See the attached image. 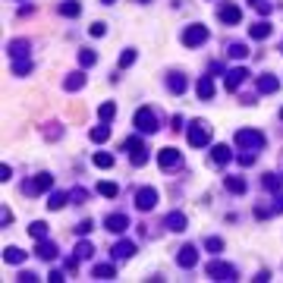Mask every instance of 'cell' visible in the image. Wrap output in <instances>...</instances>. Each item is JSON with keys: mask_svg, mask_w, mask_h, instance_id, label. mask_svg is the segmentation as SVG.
Masks as SVG:
<instances>
[{"mask_svg": "<svg viewBox=\"0 0 283 283\" xmlns=\"http://www.w3.org/2000/svg\"><path fill=\"white\" fill-rule=\"evenodd\" d=\"M236 145L245 148V151H258V148L264 145V136L255 132V129H239V132H236Z\"/></svg>", "mask_w": 283, "mask_h": 283, "instance_id": "obj_1", "label": "cell"}, {"mask_svg": "<svg viewBox=\"0 0 283 283\" xmlns=\"http://www.w3.org/2000/svg\"><path fill=\"white\" fill-rule=\"evenodd\" d=\"M208 41V28L205 25H189L183 32V44H189V47H195V44H202Z\"/></svg>", "mask_w": 283, "mask_h": 283, "instance_id": "obj_2", "label": "cell"}, {"mask_svg": "<svg viewBox=\"0 0 283 283\" xmlns=\"http://www.w3.org/2000/svg\"><path fill=\"white\" fill-rule=\"evenodd\" d=\"M136 126H139L142 132H154V129H158V120H154L151 107H142L139 114H136Z\"/></svg>", "mask_w": 283, "mask_h": 283, "instance_id": "obj_3", "label": "cell"}, {"mask_svg": "<svg viewBox=\"0 0 283 283\" xmlns=\"http://www.w3.org/2000/svg\"><path fill=\"white\" fill-rule=\"evenodd\" d=\"M208 274H211V280H233L236 277V271L223 261H211L208 264Z\"/></svg>", "mask_w": 283, "mask_h": 283, "instance_id": "obj_4", "label": "cell"}, {"mask_svg": "<svg viewBox=\"0 0 283 283\" xmlns=\"http://www.w3.org/2000/svg\"><path fill=\"white\" fill-rule=\"evenodd\" d=\"M189 145H195V148H202V145H208V126H205L202 120L189 126Z\"/></svg>", "mask_w": 283, "mask_h": 283, "instance_id": "obj_5", "label": "cell"}, {"mask_svg": "<svg viewBox=\"0 0 283 283\" xmlns=\"http://www.w3.org/2000/svg\"><path fill=\"white\" fill-rule=\"evenodd\" d=\"M154 202H158V192H154V189H142V192H136V205L142 208V211H151Z\"/></svg>", "mask_w": 283, "mask_h": 283, "instance_id": "obj_6", "label": "cell"}, {"mask_svg": "<svg viewBox=\"0 0 283 283\" xmlns=\"http://www.w3.org/2000/svg\"><path fill=\"white\" fill-rule=\"evenodd\" d=\"M158 164H161V167H176V164H180V151H173V148H164V151L158 154Z\"/></svg>", "mask_w": 283, "mask_h": 283, "instance_id": "obj_7", "label": "cell"}, {"mask_svg": "<svg viewBox=\"0 0 283 283\" xmlns=\"http://www.w3.org/2000/svg\"><path fill=\"white\" fill-rule=\"evenodd\" d=\"M245 76H249V72H245L242 66H236V70H230V72H227V88H230V92H233L236 85H242V79H245Z\"/></svg>", "mask_w": 283, "mask_h": 283, "instance_id": "obj_8", "label": "cell"}, {"mask_svg": "<svg viewBox=\"0 0 283 283\" xmlns=\"http://www.w3.org/2000/svg\"><path fill=\"white\" fill-rule=\"evenodd\" d=\"M198 261V252L192 249V245H186V249H180V267H192Z\"/></svg>", "mask_w": 283, "mask_h": 283, "instance_id": "obj_9", "label": "cell"}, {"mask_svg": "<svg viewBox=\"0 0 283 283\" xmlns=\"http://www.w3.org/2000/svg\"><path fill=\"white\" fill-rule=\"evenodd\" d=\"M220 19L230 22V25H236V22L242 19V10H239V6H223V10H220Z\"/></svg>", "mask_w": 283, "mask_h": 283, "instance_id": "obj_10", "label": "cell"}, {"mask_svg": "<svg viewBox=\"0 0 283 283\" xmlns=\"http://www.w3.org/2000/svg\"><path fill=\"white\" fill-rule=\"evenodd\" d=\"M25 189H28V192H47V189H50V176H47V173L35 176V183H28Z\"/></svg>", "mask_w": 283, "mask_h": 283, "instance_id": "obj_11", "label": "cell"}, {"mask_svg": "<svg viewBox=\"0 0 283 283\" xmlns=\"http://www.w3.org/2000/svg\"><path fill=\"white\" fill-rule=\"evenodd\" d=\"M82 85H85V76H82V72H72V76L63 82V88H66V92H79Z\"/></svg>", "mask_w": 283, "mask_h": 283, "instance_id": "obj_12", "label": "cell"}, {"mask_svg": "<svg viewBox=\"0 0 283 283\" xmlns=\"http://www.w3.org/2000/svg\"><path fill=\"white\" fill-rule=\"evenodd\" d=\"M107 230H110V233H123V230H126V217H123V214H117V217L110 214V217H107Z\"/></svg>", "mask_w": 283, "mask_h": 283, "instance_id": "obj_13", "label": "cell"}, {"mask_svg": "<svg viewBox=\"0 0 283 283\" xmlns=\"http://www.w3.org/2000/svg\"><path fill=\"white\" fill-rule=\"evenodd\" d=\"M22 258H25V255H22V249H13V245L3 252V261L6 264H22Z\"/></svg>", "mask_w": 283, "mask_h": 283, "instance_id": "obj_14", "label": "cell"}, {"mask_svg": "<svg viewBox=\"0 0 283 283\" xmlns=\"http://www.w3.org/2000/svg\"><path fill=\"white\" fill-rule=\"evenodd\" d=\"M94 277H98V280H114V277H117L114 264H101V267H94Z\"/></svg>", "mask_w": 283, "mask_h": 283, "instance_id": "obj_15", "label": "cell"}, {"mask_svg": "<svg viewBox=\"0 0 283 283\" xmlns=\"http://www.w3.org/2000/svg\"><path fill=\"white\" fill-rule=\"evenodd\" d=\"M66 198H70L66 192H54V195H50V202H47V208H50V211H60V208L66 205Z\"/></svg>", "mask_w": 283, "mask_h": 283, "instance_id": "obj_16", "label": "cell"}, {"mask_svg": "<svg viewBox=\"0 0 283 283\" xmlns=\"http://www.w3.org/2000/svg\"><path fill=\"white\" fill-rule=\"evenodd\" d=\"M211 161L214 164H227L230 161V148L227 145H217V148H214V154H211Z\"/></svg>", "mask_w": 283, "mask_h": 283, "instance_id": "obj_17", "label": "cell"}, {"mask_svg": "<svg viewBox=\"0 0 283 283\" xmlns=\"http://www.w3.org/2000/svg\"><path fill=\"white\" fill-rule=\"evenodd\" d=\"M211 94H214V82L211 79H202V82H198V98H211Z\"/></svg>", "mask_w": 283, "mask_h": 283, "instance_id": "obj_18", "label": "cell"}, {"mask_svg": "<svg viewBox=\"0 0 283 283\" xmlns=\"http://www.w3.org/2000/svg\"><path fill=\"white\" fill-rule=\"evenodd\" d=\"M267 35H271V25H267V22H255V25H252V38H267Z\"/></svg>", "mask_w": 283, "mask_h": 283, "instance_id": "obj_19", "label": "cell"}, {"mask_svg": "<svg viewBox=\"0 0 283 283\" xmlns=\"http://www.w3.org/2000/svg\"><path fill=\"white\" fill-rule=\"evenodd\" d=\"M28 233H32V239H44V236H47V223H32V227H28Z\"/></svg>", "mask_w": 283, "mask_h": 283, "instance_id": "obj_20", "label": "cell"}, {"mask_svg": "<svg viewBox=\"0 0 283 283\" xmlns=\"http://www.w3.org/2000/svg\"><path fill=\"white\" fill-rule=\"evenodd\" d=\"M98 192H101V195H107V198H117V192H120V189H117V183H101Z\"/></svg>", "mask_w": 283, "mask_h": 283, "instance_id": "obj_21", "label": "cell"}, {"mask_svg": "<svg viewBox=\"0 0 283 283\" xmlns=\"http://www.w3.org/2000/svg\"><path fill=\"white\" fill-rule=\"evenodd\" d=\"M167 227H170V230H183V227H186V217H183V214H170V217H167Z\"/></svg>", "mask_w": 283, "mask_h": 283, "instance_id": "obj_22", "label": "cell"}, {"mask_svg": "<svg viewBox=\"0 0 283 283\" xmlns=\"http://www.w3.org/2000/svg\"><path fill=\"white\" fill-rule=\"evenodd\" d=\"M230 57L242 60V57H249V47H245V44H230Z\"/></svg>", "mask_w": 283, "mask_h": 283, "instance_id": "obj_23", "label": "cell"}, {"mask_svg": "<svg viewBox=\"0 0 283 283\" xmlns=\"http://www.w3.org/2000/svg\"><path fill=\"white\" fill-rule=\"evenodd\" d=\"M110 136V126H98V129H92V142H104V139H107Z\"/></svg>", "mask_w": 283, "mask_h": 283, "instance_id": "obj_24", "label": "cell"}, {"mask_svg": "<svg viewBox=\"0 0 283 283\" xmlns=\"http://www.w3.org/2000/svg\"><path fill=\"white\" fill-rule=\"evenodd\" d=\"M79 10H82V6L76 3V0H70V3H63V6H60L63 16H79Z\"/></svg>", "mask_w": 283, "mask_h": 283, "instance_id": "obj_25", "label": "cell"}, {"mask_svg": "<svg viewBox=\"0 0 283 283\" xmlns=\"http://www.w3.org/2000/svg\"><path fill=\"white\" fill-rule=\"evenodd\" d=\"M38 255H41V258H47V261H50V258L57 255V249H54L50 242H41V245H38Z\"/></svg>", "mask_w": 283, "mask_h": 283, "instance_id": "obj_26", "label": "cell"}, {"mask_svg": "<svg viewBox=\"0 0 283 283\" xmlns=\"http://www.w3.org/2000/svg\"><path fill=\"white\" fill-rule=\"evenodd\" d=\"M227 189H230V192H245V183L236 180V176H227Z\"/></svg>", "mask_w": 283, "mask_h": 283, "instance_id": "obj_27", "label": "cell"}, {"mask_svg": "<svg viewBox=\"0 0 283 283\" xmlns=\"http://www.w3.org/2000/svg\"><path fill=\"white\" fill-rule=\"evenodd\" d=\"M258 88H261V92H267V94H271V92H277V79H261V82H258Z\"/></svg>", "mask_w": 283, "mask_h": 283, "instance_id": "obj_28", "label": "cell"}, {"mask_svg": "<svg viewBox=\"0 0 283 283\" xmlns=\"http://www.w3.org/2000/svg\"><path fill=\"white\" fill-rule=\"evenodd\" d=\"M170 88H173V92H183V88H186V79L180 76V72H173V76H170Z\"/></svg>", "mask_w": 283, "mask_h": 283, "instance_id": "obj_29", "label": "cell"}, {"mask_svg": "<svg viewBox=\"0 0 283 283\" xmlns=\"http://www.w3.org/2000/svg\"><path fill=\"white\" fill-rule=\"evenodd\" d=\"M98 114H101V120H110V117L117 114V107H114V104H101V107H98Z\"/></svg>", "mask_w": 283, "mask_h": 283, "instance_id": "obj_30", "label": "cell"}, {"mask_svg": "<svg viewBox=\"0 0 283 283\" xmlns=\"http://www.w3.org/2000/svg\"><path fill=\"white\" fill-rule=\"evenodd\" d=\"M94 164L98 167H114V154H94Z\"/></svg>", "mask_w": 283, "mask_h": 283, "instance_id": "obj_31", "label": "cell"}, {"mask_svg": "<svg viewBox=\"0 0 283 283\" xmlns=\"http://www.w3.org/2000/svg\"><path fill=\"white\" fill-rule=\"evenodd\" d=\"M94 60H98V57H94L92 50H82V54H79V63H82V66H92Z\"/></svg>", "mask_w": 283, "mask_h": 283, "instance_id": "obj_32", "label": "cell"}, {"mask_svg": "<svg viewBox=\"0 0 283 283\" xmlns=\"http://www.w3.org/2000/svg\"><path fill=\"white\" fill-rule=\"evenodd\" d=\"M148 161V154H145V148H139V151H132V164H136V167H142V164Z\"/></svg>", "mask_w": 283, "mask_h": 283, "instance_id": "obj_33", "label": "cell"}, {"mask_svg": "<svg viewBox=\"0 0 283 283\" xmlns=\"http://www.w3.org/2000/svg\"><path fill=\"white\" fill-rule=\"evenodd\" d=\"M261 183H264V186H267V189H271V192H277V189H280V180H277V176H274V173H271V176H264Z\"/></svg>", "mask_w": 283, "mask_h": 283, "instance_id": "obj_34", "label": "cell"}, {"mask_svg": "<svg viewBox=\"0 0 283 283\" xmlns=\"http://www.w3.org/2000/svg\"><path fill=\"white\" fill-rule=\"evenodd\" d=\"M117 255H120V258H129V255H132V245H129V242H120V245H117Z\"/></svg>", "mask_w": 283, "mask_h": 283, "instance_id": "obj_35", "label": "cell"}, {"mask_svg": "<svg viewBox=\"0 0 283 283\" xmlns=\"http://www.w3.org/2000/svg\"><path fill=\"white\" fill-rule=\"evenodd\" d=\"M132 63H136V50H126L120 57V66H132Z\"/></svg>", "mask_w": 283, "mask_h": 283, "instance_id": "obj_36", "label": "cell"}, {"mask_svg": "<svg viewBox=\"0 0 283 283\" xmlns=\"http://www.w3.org/2000/svg\"><path fill=\"white\" fill-rule=\"evenodd\" d=\"M92 255V245L88 242H79V249H76V258H88Z\"/></svg>", "mask_w": 283, "mask_h": 283, "instance_id": "obj_37", "label": "cell"}, {"mask_svg": "<svg viewBox=\"0 0 283 283\" xmlns=\"http://www.w3.org/2000/svg\"><path fill=\"white\" fill-rule=\"evenodd\" d=\"M104 32H107V28H104V22H94V25H92V35H94V38H101Z\"/></svg>", "mask_w": 283, "mask_h": 283, "instance_id": "obj_38", "label": "cell"}, {"mask_svg": "<svg viewBox=\"0 0 283 283\" xmlns=\"http://www.w3.org/2000/svg\"><path fill=\"white\" fill-rule=\"evenodd\" d=\"M208 249H211V252H220V249H223V242H220V239H214V236H211V239H208Z\"/></svg>", "mask_w": 283, "mask_h": 283, "instance_id": "obj_39", "label": "cell"}, {"mask_svg": "<svg viewBox=\"0 0 283 283\" xmlns=\"http://www.w3.org/2000/svg\"><path fill=\"white\" fill-rule=\"evenodd\" d=\"M126 148H129V151H139L142 142H139V139H129V142H126Z\"/></svg>", "mask_w": 283, "mask_h": 283, "instance_id": "obj_40", "label": "cell"}, {"mask_svg": "<svg viewBox=\"0 0 283 283\" xmlns=\"http://www.w3.org/2000/svg\"><path fill=\"white\" fill-rule=\"evenodd\" d=\"M101 3H114V0H101Z\"/></svg>", "mask_w": 283, "mask_h": 283, "instance_id": "obj_41", "label": "cell"}, {"mask_svg": "<svg viewBox=\"0 0 283 283\" xmlns=\"http://www.w3.org/2000/svg\"><path fill=\"white\" fill-rule=\"evenodd\" d=\"M280 117H283V110H280Z\"/></svg>", "mask_w": 283, "mask_h": 283, "instance_id": "obj_42", "label": "cell"}]
</instances>
